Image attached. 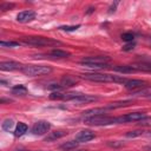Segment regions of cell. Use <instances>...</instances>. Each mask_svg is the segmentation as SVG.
Listing matches in <instances>:
<instances>
[{
	"mask_svg": "<svg viewBox=\"0 0 151 151\" xmlns=\"http://www.w3.org/2000/svg\"><path fill=\"white\" fill-rule=\"evenodd\" d=\"M110 146H120L123 143H117V142H113V143H107Z\"/></svg>",
	"mask_w": 151,
	"mask_h": 151,
	"instance_id": "33",
	"label": "cell"
},
{
	"mask_svg": "<svg viewBox=\"0 0 151 151\" xmlns=\"http://www.w3.org/2000/svg\"><path fill=\"white\" fill-rule=\"evenodd\" d=\"M67 151H86V150H77V149H72V150H67Z\"/></svg>",
	"mask_w": 151,
	"mask_h": 151,
	"instance_id": "36",
	"label": "cell"
},
{
	"mask_svg": "<svg viewBox=\"0 0 151 151\" xmlns=\"http://www.w3.org/2000/svg\"><path fill=\"white\" fill-rule=\"evenodd\" d=\"M134 46H136V44L132 41V42H127L125 46H123V51H125V52H127V51H132L133 48H134Z\"/></svg>",
	"mask_w": 151,
	"mask_h": 151,
	"instance_id": "32",
	"label": "cell"
},
{
	"mask_svg": "<svg viewBox=\"0 0 151 151\" xmlns=\"http://www.w3.org/2000/svg\"><path fill=\"white\" fill-rule=\"evenodd\" d=\"M34 18H35V13L33 11H31V9H27V11L20 12L17 15V21L18 22H21V24H26V22L32 21Z\"/></svg>",
	"mask_w": 151,
	"mask_h": 151,
	"instance_id": "6",
	"label": "cell"
},
{
	"mask_svg": "<svg viewBox=\"0 0 151 151\" xmlns=\"http://www.w3.org/2000/svg\"><path fill=\"white\" fill-rule=\"evenodd\" d=\"M66 134L65 131H54V132H51L46 138H45V142H51V140H55V139H59L61 137H64Z\"/></svg>",
	"mask_w": 151,
	"mask_h": 151,
	"instance_id": "17",
	"label": "cell"
},
{
	"mask_svg": "<svg viewBox=\"0 0 151 151\" xmlns=\"http://www.w3.org/2000/svg\"><path fill=\"white\" fill-rule=\"evenodd\" d=\"M106 109L105 107H97V109H91L84 112V118H91V117H97V116H103L105 113Z\"/></svg>",
	"mask_w": 151,
	"mask_h": 151,
	"instance_id": "14",
	"label": "cell"
},
{
	"mask_svg": "<svg viewBox=\"0 0 151 151\" xmlns=\"http://www.w3.org/2000/svg\"><path fill=\"white\" fill-rule=\"evenodd\" d=\"M150 136H151V131H150Z\"/></svg>",
	"mask_w": 151,
	"mask_h": 151,
	"instance_id": "39",
	"label": "cell"
},
{
	"mask_svg": "<svg viewBox=\"0 0 151 151\" xmlns=\"http://www.w3.org/2000/svg\"><path fill=\"white\" fill-rule=\"evenodd\" d=\"M79 81V78L78 77H74V76H71V74H66L61 78L60 80V86L61 87H71V86H74L76 84H78Z\"/></svg>",
	"mask_w": 151,
	"mask_h": 151,
	"instance_id": "10",
	"label": "cell"
},
{
	"mask_svg": "<svg viewBox=\"0 0 151 151\" xmlns=\"http://www.w3.org/2000/svg\"><path fill=\"white\" fill-rule=\"evenodd\" d=\"M78 144H79V143H78L76 139H74V140H68V142L61 144V145H60V149H63V150H65V151L72 150V149H76V147L78 146Z\"/></svg>",
	"mask_w": 151,
	"mask_h": 151,
	"instance_id": "20",
	"label": "cell"
},
{
	"mask_svg": "<svg viewBox=\"0 0 151 151\" xmlns=\"http://www.w3.org/2000/svg\"><path fill=\"white\" fill-rule=\"evenodd\" d=\"M80 27V25H77V26H60L59 29H63V31H66V32H72V31H76Z\"/></svg>",
	"mask_w": 151,
	"mask_h": 151,
	"instance_id": "29",
	"label": "cell"
},
{
	"mask_svg": "<svg viewBox=\"0 0 151 151\" xmlns=\"http://www.w3.org/2000/svg\"><path fill=\"white\" fill-rule=\"evenodd\" d=\"M110 58L109 57H88V58H84L83 60H80V64L83 63H90V64H104L107 63L109 64Z\"/></svg>",
	"mask_w": 151,
	"mask_h": 151,
	"instance_id": "12",
	"label": "cell"
},
{
	"mask_svg": "<svg viewBox=\"0 0 151 151\" xmlns=\"http://www.w3.org/2000/svg\"><path fill=\"white\" fill-rule=\"evenodd\" d=\"M80 78L85 79V80H90V81H94V83H122L125 84L127 81V79L122 78V77H117V76H111L107 73H81Z\"/></svg>",
	"mask_w": 151,
	"mask_h": 151,
	"instance_id": "1",
	"label": "cell"
},
{
	"mask_svg": "<svg viewBox=\"0 0 151 151\" xmlns=\"http://www.w3.org/2000/svg\"><path fill=\"white\" fill-rule=\"evenodd\" d=\"M117 4H118V2H114V5H112V6L110 7V11H109L110 13H112V12H114V11H116V6H117Z\"/></svg>",
	"mask_w": 151,
	"mask_h": 151,
	"instance_id": "34",
	"label": "cell"
},
{
	"mask_svg": "<svg viewBox=\"0 0 151 151\" xmlns=\"http://www.w3.org/2000/svg\"><path fill=\"white\" fill-rule=\"evenodd\" d=\"M93 11H94V8H93V7H90V8H88V11H87L86 13H87V14H90V13H92Z\"/></svg>",
	"mask_w": 151,
	"mask_h": 151,
	"instance_id": "35",
	"label": "cell"
},
{
	"mask_svg": "<svg viewBox=\"0 0 151 151\" xmlns=\"http://www.w3.org/2000/svg\"><path fill=\"white\" fill-rule=\"evenodd\" d=\"M51 129V124L46 120H39L37 123H34V125L32 126V133L34 136H42L45 133H47Z\"/></svg>",
	"mask_w": 151,
	"mask_h": 151,
	"instance_id": "5",
	"label": "cell"
},
{
	"mask_svg": "<svg viewBox=\"0 0 151 151\" xmlns=\"http://www.w3.org/2000/svg\"><path fill=\"white\" fill-rule=\"evenodd\" d=\"M125 117H106V116H97V117H91L86 118L85 123L88 125H94V126H104V125H111V124H120L125 123Z\"/></svg>",
	"mask_w": 151,
	"mask_h": 151,
	"instance_id": "2",
	"label": "cell"
},
{
	"mask_svg": "<svg viewBox=\"0 0 151 151\" xmlns=\"http://www.w3.org/2000/svg\"><path fill=\"white\" fill-rule=\"evenodd\" d=\"M113 70L119 73H132L136 71L132 65H120V66H116Z\"/></svg>",
	"mask_w": 151,
	"mask_h": 151,
	"instance_id": "16",
	"label": "cell"
},
{
	"mask_svg": "<svg viewBox=\"0 0 151 151\" xmlns=\"http://www.w3.org/2000/svg\"><path fill=\"white\" fill-rule=\"evenodd\" d=\"M98 100V97L96 96H91V94H83L80 93V96H78L76 99H73L72 101L77 105H83V104H88V103H92V101H97Z\"/></svg>",
	"mask_w": 151,
	"mask_h": 151,
	"instance_id": "8",
	"label": "cell"
},
{
	"mask_svg": "<svg viewBox=\"0 0 151 151\" xmlns=\"http://www.w3.org/2000/svg\"><path fill=\"white\" fill-rule=\"evenodd\" d=\"M136 71L142 70V71H151V63H137L132 65Z\"/></svg>",
	"mask_w": 151,
	"mask_h": 151,
	"instance_id": "21",
	"label": "cell"
},
{
	"mask_svg": "<svg viewBox=\"0 0 151 151\" xmlns=\"http://www.w3.org/2000/svg\"><path fill=\"white\" fill-rule=\"evenodd\" d=\"M133 38H134V35L131 32H126V33H123L122 34V39L124 41H126V42H132L133 41Z\"/></svg>",
	"mask_w": 151,
	"mask_h": 151,
	"instance_id": "25",
	"label": "cell"
},
{
	"mask_svg": "<svg viewBox=\"0 0 151 151\" xmlns=\"http://www.w3.org/2000/svg\"><path fill=\"white\" fill-rule=\"evenodd\" d=\"M149 99H151V96H149Z\"/></svg>",
	"mask_w": 151,
	"mask_h": 151,
	"instance_id": "38",
	"label": "cell"
},
{
	"mask_svg": "<svg viewBox=\"0 0 151 151\" xmlns=\"http://www.w3.org/2000/svg\"><path fill=\"white\" fill-rule=\"evenodd\" d=\"M25 45H31V46H53V45H60V41L45 38V37H27L22 41Z\"/></svg>",
	"mask_w": 151,
	"mask_h": 151,
	"instance_id": "4",
	"label": "cell"
},
{
	"mask_svg": "<svg viewBox=\"0 0 151 151\" xmlns=\"http://www.w3.org/2000/svg\"><path fill=\"white\" fill-rule=\"evenodd\" d=\"M13 7H14V4H9V2H5V4L0 5V9L1 11H8V9H11Z\"/></svg>",
	"mask_w": 151,
	"mask_h": 151,
	"instance_id": "31",
	"label": "cell"
},
{
	"mask_svg": "<svg viewBox=\"0 0 151 151\" xmlns=\"http://www.w3.org/2000/svg\"><path fill=\"white\" fill-rule=\"evenodd\" d=\"M50 55L54 57V58H67L70 55L68 52L66 51H63V50H59V48H54L50 52Z\"/></svg>",
	"mask_w": 151,
	"mask_h": 151,
	"instance_id": "18",
	"label": "cell"
},
{
	"mask_svg": "<svg viewBox=\"0 0 151 151\" xmlns=\"http://www.w3.org/2000/svg\"><path fill=\"white\" fill-rule=\"evenodd\" d=\"M132 101L131 100H124V101H116V103H111L109 104L105 109L106 110H116V109H120V107H125V106H129Z\"/></svg>",
	"mask_w": 151,
	"mask_h": 151,
	"instance_id": "15",
	"label": "cell"
},
{
	"mask_svg": "<svg viewBox=\"0 0 151 151\" xmlns=\"http://www.w3.org/2000/svg\"><path fill=\"white\" fill-rule=\"evenodd\" d=\"M12 92H13V94H17V96H19V94L24 96V94L27 93V90H26V87L24 85H17V86H14L12 88Z\"/></svg>",
	"mask_w": 151,
	"mask_h": 151,
	"instance_id": "24",
	"label": "cell"
},
{
	"mask_svg": "<svg viewBox=\"0 0 151 151\" xmlns=\"http://www.w3.org/2000/svg\"><path fill=\"white\" fill-rule=\"evenodd\" d=\"M21 72L28 77H38V76H45L51 73L52 67L45 66V65H26V66H22Z\"/></svg>",
	"mask_w": 151,
	"mask_h": 151,
	"instance_id": "3",
	"label": "cell"
},
{
	"mask_svg": "<svg viewBox=\"0 0 151 151\" xmlns=\"http://www.w3.org/2000/svg\"><path fill=\"white\" fill-rule=\"evenodd\" d=\"M133 94H134V96H146V94H150V96H151V88L139 90V91H136Z\"/></svg>",
	"mask_w": 151,
	"mask_h": 151,
	"instance_id": "30",
	"label": "cell"
},
{
	"mask_svg": "<svg viewBox=\"0 0 151 151\" xmlns=\"http://www.w3.org/2000/svg\"><path fill=\"white\" fill-rule=\"evenodd\" d=\"M124 85H125V87H126L127 90H132V91H134V90H139V88L145 87L146 81L140 80V79H129Z\"/></svg>",
	"mask_w": 151,
	"mask_h": 151,
	"instance_id": "7",
	"label": "cell"
},
{
	"mask_svg": "<svg viewBox=\"0 0 151 151\" xmlns=\"http://www.w3.org/2000/svg\"><path fill=\"white\" fill-rule=\"evenodd\" d=\"M124 117H125L126 122H139V120L145 119L146 114L144 112H131V113H127Z\"/></svg>",
	"mask_w": 151,
	"mask_h": 151,
	"instance_id": "13",
	"label": "cell"
},
{
	"mask_svg": "<svg viewBox=\"0 0 151 151\" xmlns=\"http://www.w3.org/2000/svg\"><path fill=\"white\" fill-rule=\"evenodd\" d=\"M15 151H28V150H15Z\"/></svg>",
	"mask_w": 151,
	"mask_h": 151,
	"instance_id": "37",
	"label": "cell"
},
{
	"mask_svg": "<svg viewBox=\"0 0 151 151\" xmlns=\"http://www.w3.org/2000/svg\"><path fill=\"white\" fill-rule=\"evenodd\" d=\"M140 134H143V130H133V131L126 132V137L127 138H134V137H138Z\"/></svg>",
	"mask_w": 151,
	"mask_h": 151,
	"instance_id": "27",
	"label": "cell"
},
{
	"mask_svg": "<svg viewBox=\"0 0 151 151\" xmlns=\"http://www.w3.org/2000/svg\"><path fill=\"white\" fill-rule=\"evenodd\" d=\"M19 68H22V67L17 61H2V63H0V70L1 71H15Z\"/></svg>",
	"mask_w": 151,
	"mask_h": 151,
	"instance_id": "11",
	"label": "cell"
},
{
	"mask_svg": "<svg viewBox=\"0 0 151 151\" xmlns=\"http://www.w3.org/2000/svg\"><path fill=\"white\" fill-rule=\"evenodd\" d=\"M93 138H94V132H92L91 130H83L76 134V140L78 143H85Z\"/></svg>",
	"mask_w": 151,
	"mask_h": 151,
	"instance_id": "9",
	"label": "cell"
},
{
	"mask_svg": "<svg viewBox=\"0 0 151 151\" xmlns=\"http://www.w3.org/2000/svg\"><path fill=\"white\" fill-rule=\"evenodd\" d=\"M13 126H14V120L11 119V118L5 119V120L2 122V124H1V127H2V130H5V131H11V130L13 129Z\"/></svg>",
	"mask_w": 151,
	"mask_h": 151,
	"instance_id": "23",
	"label": "cell"
},
{
	"mask_svg": "<svg viewBox=\"0 0 151 151\" xmlns=\"http://www.w3.org/2000/svg\"><path fill=\"white\" fill-rule=\"evenodd\" d=\"M27 132V125L25 123H19L15 127V131H14V136L17 137H21L22 134H25Z\"/></svg>",
	"mask_w": 151,
	"mask_h": 151,
	"instance_id": "19",
	"label": "cell"
},
{
	"mask_svg": "<svg viewBox=\"0 0 151 151\" xmlns=\"http://www.w3.org/2000/svg\"><path fill=\"white\" fill-rule=\"evenodd\" d=\"M64 98V93H60V92H53L50 94V99H53V100H63Z\"/></svg>",
	"mask_w": 151,
	"mask_h": 151,
	"instance_id": "28",
	"label": "cell"
},
{
	"mask_svg": "<svg viewBox=\"0 0 151 151\" xmlns=\"http://www.w3.org/2000/svg\"><path fill=\"white\" fill-rule=\"evenodd\" d=\"M81 65L85 66V67H88V68H93V70H99V68H106V67H109V64H107V63H104V64H90V63H83Z\"/></svg>",
	"mask_w": 151,
	"mask_h": 151,
	"instance_id": "22",
	"label": "cell"
},
{
	"mask_svg": "<svg viewBox=\"0 0 151 151\" xmlns=\"http://www.w3.org/2000/svg\"><path fill=\"white\" fill-rule=\"evenodd\" d=\"M19 45H20V42H17V41H1L0 42L1 47H17Z\"/></svg>",
	"mask_w": 151,
	"mask_h": 151,
	"instance_id": "26",
	"label": "cell"
}]
</instances>
